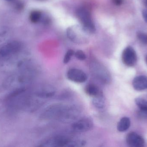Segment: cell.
Listing matches in <instances>:
<instances>
[{"label": "cell", "instance_id": "cell-1", "mask_svg": "<svg viewBox=\"0 0 147 147\" xmlns=\"http://www.w3.org/2000/svg\"><path fill=\"white\" fill-rule=\"evenodd\" d=\"M80 114L79 108L74 104L56 103L48 106L41 117L45 120H55L64 123L75 121Z\"/></svg>", "mask_w": 147, "mask_h": 147}, {"label": "cell", "instance_id": "cell-2", "mask_svg": "<svg viewBox=\"0 0 147 147\" xmlns=\"http://www.w3.org/2000/svg\"><path fill=\"white\" fill-rule=\"evenodd\" d=\"M27 89L21 87L9 93L5 99V104L9 111L12 113L24 110H31L34 101L28 94Z\"/></svg>", "mask_w": 147, "mask_h": 147}, {"label": "cell", "instance_id": "cell-3", "mask_svg": "<svg viewBox=\"0 0 147 147\" xmlns=\"http://www.w3.org/2000/svg\"><path fill=\"white\" fill-rule=\"evenodd\" d=\"M85 142L71 136L58 135L51 136L41 141L39 146L47 147H75L83 146Z\"/></svg>", "mask_w": 147, "mask_h": 147}, {"label": "cell", "instance_id": "cell-4", "mask_svg": "<svg viewBox=\"0 0 147 147\" xmlns=\"http://www.w3.org/2000/svg\"><path fill=\"white\" fill-rule=\"evenodd\" d=\"M88 33L81 26L74 25L67 28V37L72 42L77 44H84L88 41Z\"/></svg>", "mask_w": 147, "mask_h": 147}, {"label": "cell", "instance_id": "cell-5", "mask_svg": "<svg viewBox=\"0 0 147 147\" xmlns=\"http://www.w3.org/2000/svg\"><path fill=\"white\" fill-rule=\"evenodd\" d=\"M76 14L82 26L88 33H94L96 32V27L92 19L90 13L86 9H78Z\"/></svg>", "mask_w": 147, "mask_h": 147}, {"label": "cell", "instance_id": "cell-6", "mask_svg": "<svg viewBox=\"0 0 147 147\" xmlns=\"http://www.w3.org/2000/svg\"><path fill=\"white\" fill-rule=\"evenodd\" d=\"M90 69L93 76L104 83H109L111 81L110 74L104 66L97 62L90 64Z\"/></svg>", "mask_w": 147, "mask_h": 147}, {"label": "cell", "instance_id": "cell-7", "mask_svg": "<svg viewBox=\"0 0 147 147\" xmlns=\"http://www.w3.org/2000/svg\"><path fill=\"white\" fill-rule=\"evenodd\" d=\"M22 48L20 42L16 41H10L0 48V58H6L19 53Z\"/></svg>", "mask_w": 147, "mask_h": 147}, {"label": "cell", "instance_id": "cell-8", "mask_svg": "<svg viewBox=\"0 0 147 147\" xmlns=\"http://www.w3.org/2000/svg\"><path fill=\"white\" fill-rule=\"evenodd\" d=\"M93 126L92 120L89 117H85L74 122L71 128L74 132L84 133L90 130Z\"/></svg>", "mask_w": 147, "mask_h": 147}, {"label": "cell", "instance_id": "cell-9", "mask_svg": "<svg viewBox=\"0 0 147 147\" xmlns=\"http://www.w3.org/2000/svg\"><path fill=\"white\" fill-rule=\"evenodd\" d=\"M66 76L70 81L78 83H85L87 79L86 73L84 71L77 68L70 69L67 72Z\"/></svg>", "mask_w": 147, "mask_h": 147}, {"label": "cell", "instance_id": "cell-10", "mask_svg": "<svg viewBox=\"0 0 147 147\" xmlns=\"http://www.w3.org/2000/svg\"><path fill=\"white\" fill-rule=\"evenodd\" d=\"M122 59L124 64L128 66H133L137 62V57L134 49L131 46L126 47L123 52Z\"/></svg>", "mask_w": 147, "mask_h": 147}, {"label": "cell", "instance_id": "cell-11", "mask_svg": "<svg viewBox=\"0 0 147 147\" xmlns=\"http://www.w3.org/2000/svg\"><path fill=\"white\" fill-rule=\"evenodd\" d=\"M126 142L127 145L130 147H142L145 146L144 139L134 132H131L127 135Z\"/></svg>", "mask_w": 147, "mask_h": 147}, {"label": "cell", "instance_id": "cell-12", "mask_svg": "<svg viewBox=\"0 0 147 147\" xmlns=\"http://www.w3.org/2000/svg\"><path fill=\"white\" fill-rule=\"evenodd\" d=\"M56 91L53 86L45 85L38 89L35 92V96L40 98H48L55 95Z\"/></svg>", "mask_w": 147, "mask_h": 147}, {"label": "cell", "instance_id": "cell-13", "mask_svg": "<svg viewBox=\"0 0 147 147\" xmlns=\"http://www.w3.org/2000/svg\"><path fill=\"white\" fill-rule=\"evenodd\" d=\"M134 89L137 91H142L147 89V77L139 76L134 79L133 81Z\"/></svg>", "mask_w": 147, "mask_h": 147}, {"label": "cell", "instance_id": "cell-14", "mask_svg": "<svg viewBox=\"0 0 147 147\" xmlns=\"http://www.w3.org/2000/svg\"><path fill=\"white\" fill-rule=\"evenodd\" d=\"M85 91L87 95L92 97H95L102 93L100 88L93 83H89L85 88Z\"/></svg>", "mask_w": 147, "mask_h": 147}, {"label": "cell", "instance_id": "cell-15", "mask_svg": "<svg viewBox=\"0 0 147 147\" xmlns=\"http://www.w3.org/2000/svg\"><path fill=\"white\" fill-rule=\"evenodd\" d=\"M130 119L127 117H123L118 123L117 129L119 132H123L127 131L130 127Z\"/></svg>", "mask_w": 147, "mask_h": 147}, {"label": "cell", "instance_id": "cell-16", "mask_svg": "<svg viewBox=\"0 0 147 147\" xmlns=\"http://www.w3.org/2000/svg\"><path fill=\"white\" fill-rule=\"evenodd\" d=\"M92 103L94 107L97 108L101 109L105 106V100L103 93L97 96L93 97Z\"/></svg>", "mask_w": 147, "mask_h": 147}, {"label": "cell", "instance_id": "cell-17", "mask_svg": "<svg viewBox=\"0 0 147 147\" xmlns=\"http://www.w3.org/2000/svg\"><path fill=\"white\" fill-rule=\"evenodd\" d=\"M41 16L42 14L40 11L38 10H33L30 13L29 19L33 23H37L40 20Z\"/></svg>", "mask_w": 147, "mask_h": 147}, {"label": "cell", "instance_id": "cell-18", "mask_svg": "<svg viewBox=\"0 0 147 147\" xmlns=\"http://www.w3.org/2000/svg\"><path fill=\"white\" fill-rule=\"evenodd\" d=\"M136 104L140 110H147V101L141 98H136Z\"/></svg>", "mask_w": 147, "mask_h": 147}, {"label": "cell", "instance_id": "cell-19", "mask_svg": "<svg viewBox=\"0 0 147 147\" xmlns=\"http://www.w3.org/2000/svg\"><path fill=\"white\" fill-rule=\"evenodd\" d=\"M74 52L73 50L70 49L68 50L66 53L65 55L64 58L63 63L65 64H67L70 61L71 59V57L74 55Z\"/></svg>", "mask_w": 147, "mask_h": 147}, {"label": "cell", "instance_id": "cell-20", "mask_svg": "<svg viewBox=\"0 0 147 147\" xmlns=\"http://www.w3.org/2000/svg\"><path fill=\"white\" fill-rule=\"evenodd\" d=\"M137 38L144 45H147V34L142 32H138L137 34Z\"/></svg>", "mask_w": 147, "mask_h": 147}, {"label": "cell", "instance_id": "cell-21", "mask_svg": "<svg viewBox=\"0 0 147 147\" xmlns=\"http://www.w3.org/2000/svg\"><path fill=\"white\" fill-rule=\"evenodd\" d=\"M75 57L80 60H84L86 59V55L81 50H78L74 52Z\"/></svg>", "mask_w": 147, "mask_h": 147}, {"label": "cell", "instance_id": "cell-22", "mask_svg": "<svg viewBox=\"0 0 147 147\" xmlns=\"http://www.w3.org/2000/svg\"><path fill=\"white\" fill-rule=\"evenodd\" d=\"M138 116L140 118L143 119H147V110H139Z\"/></svg>", "mask_w": 147, "mask_h": 147}, {"label": "cell", "instance_id": "cell-23", "mask_svg": "<svg viewBox=\"0 0 147 147\" xmlns=\"http://www.w3.org/2000/svg\"><path fill=\"white\" fill-rule=\"evenodd\" d=\"M114 4L117 6H120L122 4L123 0H112Z\"/></svg>", "mask_w": 147, "mask_h": 147}, {"label": "cell", "instance_id": "cell-24", "mask_svg": "<svg viewBox=\"0 0 147 147\" xmlns=\"http://www.w3.org/2000/svg\"><path fill=\"white\" fill-rule=\"evenodd\" d=\"M142 16H143V18L145 21L147 22V12L146 10H144L142 12Z\"/></svg>", "mask_w": 147, "mask_h": 147}, {"label": "cell", "instance_id": "cell-25", "mask_svg": "<svg viewBox=\"0 0 147 147\" xmlns=\"http://www.w3.org/2000/svg\"><path fill=\"white\" fill-rule=\"evenodd\" d=\"M6 1H13V0H6Z\"/></svg>", "mask_w": 147, "mask_h": 147}, {"label": "cell", "instance_id": "cell-26", "mask_svg": "<svg viewBox=\"0 0 147 147\" xmlns=\"http://www.w3.org/2000/svg\"><path fill=\"white\" fill-rule=\"evenodd\" d=\"M146 4L147 6V0H146Z\"/></svg>", "mask_w": 147, "mask_h": 147}, {"label": "cell", "instance_id": "cell-27", "mask_svg": "<svg viewBox=\"0 0 147 147\" xmlns=\"http://www.w3.org/2000/svg\"><path fill=\"white\" fill-rule=\"evenodd\" d=\"M146 62H147V57H146Z\"/></svg>", "mask_w": 147, "mask_h": 147}]
</instances>
